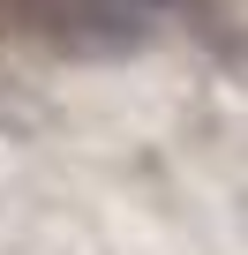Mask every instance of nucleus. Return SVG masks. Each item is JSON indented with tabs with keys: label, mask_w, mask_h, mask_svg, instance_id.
<instances>
[{
	"label": "nucleus",
	"mask_w": 248,
	"mask_h": 255,
	"mask_svg": "<svg viewBox=\"0 0 248 255\" xmlns=\"http://www.w3.org/2000/svg\"><path fill=\"white\" fill-rule=\"evenodd\" d=\"M143 8H158V0H143Z\"/></svg>",
	"instance_id": "nucleus-1"
}]
</instances>
